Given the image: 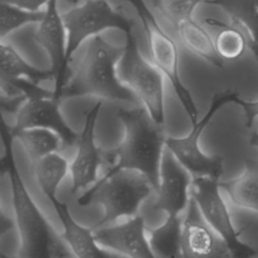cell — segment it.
<instances>
[{
  "mask_svg": "<svg viewBox=\"0 0 258 258\" xmlns=\"http://www.w3.org/2000/svg\"><path fill=\"white\" fill-rule=\"evenodd\" d=\"M117 116L123 125L124 137L116 148L104 151L108 168L101 178L123 169L135 170L145 175L156 191L166 141L163 125L157 124L143 106L121 108Z\"/></svg>",
  "mask_w": 258,
  "mask_h": 258,
  "instance_id": "cell-1",
  "label": "cell"
},
{
  "mask_svg": "<svg viewBox=\"0 0 258 258\" xmlns=\"http://www.w3.org/2000/svg\"><path fill=\"white\" fill-rule=\"evenodd\" d=\"M124 47L113 45L101 35L86 41V48L78 63L67 78L60 89L54 93L62 99L93 96L112 102L136 103L133 92L120 80L118 62Z\"/></svg>",
  "mask_w": 258,
  "mask_h": 258,
  "instance_id": "cell-2",
  "label": "cell"
},
{
  "mask_svg": "<svg viewBox=\"0 0 258 258\" xmlns=\"http://www.w3.org/2000/svg\"><path fill=\"white\" fill-rule=\"evenodd\" d=\"M11 127L3 118L1 171L7 172L12 192L15 224L20 238L18 258H55L68 250L29 195L14 161Z\"/></svg>",
  "mask_w": 258,
  "mask_h": 258,
  "instance_id": "cell-3",
  "label": "cell"
},
{
  "mask_svg": "<svg viewBox=\"0 0 258 258\" xmlns=\"http://www.w3.org/2000/svg\"><path fill=\"white\" fill-rule=\"evenodd\" d=\"M152 189L145 175L135 170L123 169L109 177H100L78 198V204L82 207L92 204L102 206L104 210L102 218L91 227L96 230L121 218L136 216Z\"/></svg>",
  "mask_w": 258,
  "mask_h": 258,
  "instance_id": "cell-4",
  "label": "cell"
},
{
  "mask_svg": "<svg viewBox=\"0 0 258 258\" xmlns=\"http://www.w3.org/2000/svg\"><path fill=\"white\" fill-rule=\"evenodd\" d=\"M117 71L120 80L133 92L150 117L163 125L164 76L141 54L132 31L126 34V44Z\"/></svg>",
  "mask_w": 258,
  "mask_h": 258,
  "instance_id": "cell-5",
  "label": "cell"
},
{
  "mask_svg": "<svg viewBox=\"0 0 258 258\" xmlns=\"http://www.w3.org/2000/svg\"><path fill=\"white\" fill-rule=\"evenodd\" d=\"M26 95V100L15 114L13 130L45 128L55 132L61 139L62 148L77 145L79 136L66 122L59 111V102L52 91L45 90L28 80L1 82Z\"/></svg>",
  "mask_w": 258,
  "mask_h": 258,
  "instance_id": "cell-6",
  "label": "cell"
},
{
  "mask_svg": "<svg viewBox=\"0 0 258 258\" xmlns=\"http://www.w3.org/2000/svg\"><path fill=\"white\" fill-rule=\"evenodd\" d=\"M239 95L233 91L216 94L205 116L191 124V129L183 137H166L165 146L178 162L194 176H209L219 178L224 171V159L221 155H208L201 149L200 138L214 115L226 104L235 103Z\"/></svg>",
  "mask_w": 258,
  "mask_h": 258,
  "instance_id": "cell-7",
  "label": "cell"
},
{
  "mask_svg": "<svg viewBox=\"0 0 258 258\" xmlns=\"http://www.w3.org/2000/svg\"><path fill=\"white\" fill-rule=\"evenodd\" d=\"M67 31V60L85 41L109 28L132 31V22L107 0H83L61 13Z\"/></svg>",
  "mask_w": 258,
  "mask_h": 258,
  "instance_id": "cell-8",
  "label": "cell"
},
{
  "mask_svg": "<svg viewBox=\"0 0 258 258\" xmlns=\"http://www.w3.org/2000/svg\"><path fill=\"white\" fill-rule=\"evenodd\" d=\"M128 1L135 6L142 20L152 63L161 72L164 78L170 81L190 123H196L199 120L198 109L190 94L184 88L178 77V49L175 40L163 30L153 13L145 6L142 0Z\"/></svg>",
  "mask_w": 258,
  "mask_h": 258,
  "instance_id": "cell-9",
  "label": "cell"
},
{
  "mask_svg": "<svg viewBox=\"0 0 258 258\" xmlns=\"http://www.w3.org/2000/svg\"><path fill=\"white\" fill-rule=\"evenodd\" d=\"M220 179L196 176L190 186V197L197 203L204 219L225 241L234 258H253L258 250L240 240V232L233 225L231 215L220 191Z\"/></svg>",
  "mask_w": 258,
  "mask_h": 258,
  "instance_id": "cell-10",
  "label": "cell"
},
{
  "mask_svg": "<svg viewBox=\"0 0 258 258\" xmlns=\"http://www.w3.org/2000/svg\"><path fill=\"white\" fill-rule=\"evenodd\" d=\"M101 105L102 103L98 102L85 115L84 127L77 143V152L70 164L71 194L73 195L88 189V186H92L99 179V169L104 163V151L95 141V126Z\"/></svg>",
  "mask_w": 258,
  "mask_h": 258,
  "instance_id": "cell-11",
  "label": "cell"
},
{
  "mask_svg": "<svg viewBox=\"0 0 258 258\" xmlns=\"http://www.w3.org/2000/svg\"><path fill=\"white\" fill-rule=\"evenodd\" d=\"M182 258H234L225 241L204 219L190 197L181 232Z\"/></svg>",
  "mask_w": 258,
  "mask_h": 258,
  "instance_id": "cell-12",
  "label": "cell"
},
{
  "mask_svg": "<svg viewBox=\"0 0 258 258\" xmlns=\"http://www.w3.org/2000/svg\"><path fill=\"white\" fill-rule=\"evenodd\" d=\"M194 176L165 146L159 171V183L154 210L180 216L188 205Z\"/></svg>",
  "mask_w": 258,
  "mask_h": 258,
  "instance_id": "cell-13",
  "label": "cell"
},
{
  "mask_svg": "<svg viewBox=\"0 0 258 258\" xmlns=\"http://www.w3.org/2000/svg\"><path fill=\"white\" fill-rule=\"evenodd\" d=\"M146 230L143 217L137 214L123 223L98 228L94 235L103 248L125 258H155Z\"/></svg>",
  "mask_w": 258,
  "mask_h": 258,
  "instance_id": "cell-14",
  "label": "cell"
},
{
  "mask_svg": "<svg viewBox=\"0 0 258 258\" xmlns=\"http://www.w3.org/2000/svg\"><path fill=\"white\" fill-rule=\"evenodd\" d=\"M34 41L48 54L54 80L53 92L56 93L67 78V31L57 9V0H50L44 9V15L38 22L33 34Z\"/></svg>",
  "mask_w": 258,
  "mask_h": 258,
  "instance_id": "cell-15",
  "label": "cell"
},
{
  "mask_svg": "<svg viewBox=\"0 0 258 258\" xmlns=\"http://www.w3.org/2000/svg\"><path fill=\"white\" fill-rule=\"evenodd\" d=\"M62 226V239L76 258H125L103 248L96 240L94 230L80 225L71 215L66 203L57 198L49 201Z\"/></svg>",
  "mask_w": 258,
  "mask_h": 258,
  "instance_id": "cell-16",
  "label": "cell"
},
{
  "mask_svg": "<svg viewBox=\"0 0 258 258\" xmlns=\"http://www.w3.org/2000/svg\"><path fill=\"white\" fill-rule=\"evenodd\" d=\"M243 172L227 181H220V186L237 207L258 213V160L247 159Z\"/></svg>",
  "mask_w": 258,
  "mask_h": 258,
  "instance_id": "cell-17",
  "label": "cell"
},
{
  "mask_svg": "<svg viewBox=\"0 0 258 258\" xmlns=\"http://www.w3.org/2000/svg\"><path fill=\"white\" fill-rule=\"evenodd\" d=\"M174 33L181 45L211 64L222 68L224 59L218 54L215 41L204 26L192 18L182 22Z\"/></svg>",
  "mask_w": 258,
  "mask_h": 258,
  "instance_id": "cell-18",
  "label": "cell"
},
{
  "mask_svg": "<svg viewBox=\"0 0 258 258\" xmlns=\"http://www.w3.org/2000/svg\"><path fill=\"white\" fill-rule=\"evenodd\" d=\"M182 219L166 215L162 225L149 231L148 240L155 258H182Z\"/></svg>",
  "mask_w": 258,
  "mask_h": 258,
  "instance_id": "cell-19",
  "label": "cell"
},
{
  "mask_svg": "<svg viewBox=\"0 0 258 258\" xmlns=\"http://www.w3.org/2000/svg\"><path fill=\"white\" fill-rule=\"evenodd\" d=\"M0 53V82L24 79L39 85L42 81L53 80V75L50 70H39L30 66L9 44L1 42Z\"/></svg>",
  "mask_w": 258,
  "mask_h": 258,
  "instance_id": "cell-20",
  "label": "cell"
},
{
  "mask_svg": "<svg viewBox=\"0 0 258 258\" xmlns=\"http://www.w3.org/2000/svg\"><path fill=\"white\" fill-rule=\"evenodd\" d=\"M11 130L14 139H17L25 150L30 164L62 148L60 137L49 129L33 127L13 130L11 127Z\"/></svg>",
  "mask_w": 258,
  "mask_h": 258,
  "instance_id": "cell-21",
  "label": "cell"
},
{
  "mask_svg": "<svg viewBox=\"0 0 258 258\" xmlns=\"http://www.w3.org/2000/svg\"><path fill=\"white\" fill-rule=\"evenodd\" d=\"M31 167L41 191L48 201L57 198V188L70 171L68 160L58 152H53L31 163Z\"/></svg>",
  "mask_w": 258,
  "mask_h": 258,
  "instance_id": "cell-22",
  "label": "cell"
},
{
  "mask_svg": "<svg viewBox=\"0 0 258 258\" xmlns=\"http://www.w3.org/2000/svg\"><path fill=\"white\" fill-rule=\"evenodd\" d=\"M221 7L258 45V0H206Z\"/></svg>",
  "mask_w": 258,
  "mask_h": 258,
  "instance_id": "cell-23",
  "label": "cell"
},
{
  "mask_svg": "<svg viewBox=\"0 0 258 258\" xmlns=\"http://www.w3.org/2000/svg\"><path fill=\"white\" fill-rule=\"evenodd\" d=\"M206 21L221 28L214 41L217 52L223 59L233 60L243 54L248 46V33L243 28L234 23L230 25L214 19Z\"/></svg>",
  "mask_w": 258,
  "mask_h": 258,
  "instance_id": "cell-24",
  "label": "cell"
},
{
  "mask_svg": "<svg viewBox=\"0 0 258 258\" xmlns=\"http://www.w3.org/2000/svg\"><path fill=\"white\" fill-rule=\"evenodd\" d=\"M205 0H151L155 11L174 30L184 21L192 18L196 7Z\"/></svg>",
  "mask_w": 258,
  "mask_h": 258,
  "instance_id": "cell-25",
  "label": "cell"
},
{
  "mask_svg": "<svg viewBox=\"0 0 258 258\" xmlns=\"http://www.w3.org/2000/svg\"><path fill=\"white\" fill-rule=\"evenodd\" d=\"M0 37L3 39L14 30L29 23H38L43 15L44 10L31 11L8 3L1 2L0 4Z\"/></svg>",
  "mask_w": 258,
  "mask_h": 258,
  "instance_id": "cell-26",
  "label": "cell"
},
{
  "mask_svg": "<svg viewBox=\"0 0 258 258\" xmlns=\"http://www.w3.org/2000/svg\"><path fill=\"white\" fill-rule=\"evenodd\" d=\"M235 104L239 105L244 112L245 125L248 128H251L255 118H258V100L257 101H247L243 100L240 97L237 98Z\"/></svg>",
  "mask_w": 258,
  "mask_h": 258,
  "instance_id": "cell-27",
  "label": "cell"
},
{
  "mask_svg": "<svg viewBox=\"0 0 258 258\" xmlns=\"http://www.w3.org/2000/svg\"><path fill=\"white\" fill-rule=\"evenodd\" d=\"M50 0H0V2L8 3L31 11L44 10Z\"/></svg>",
  "mask_w": 258,
  "mask_h": 258,
  "instance_id": "cell-28",
  "label": "cell"
},
{
  "mask_svg": "<svg viewBox=\"0 0 258 258\" xmlns=\"http://www.w3.org/2000/svg\"><path fill=\"white\" fill-rule=\"evenodd\" d=\"M14 227H16L15 221L11 220L7 216H5V214L3 212H1V235L4 236V234L6 232L10 231Z\"/></svg>",
  "mask_w": 258,
  "mask_h": 258,
  "instance_id": "cell-29",
  "label": "cell"
},
{
  "mask_svg": "<svg viewBox=\"0 0 258 258\" xmlns=\"http://www.w3.org/2000/svg\"><path fill=\"white\" fill-rule=\"evenodd\" d=\"M249 142H250L251 146L258 148V131H254L251 134V136L249 138Z\"/></svg>",
  "mask_w": 258,
  "mask_h": 258,
  "instance_id": "cell-30",
  "label": "cell"
},
{
  "mask_svg": "<svg viewBox=\"0 0 258 258\" xmlns=\"http://www.w3.org/2000/svg\"><path fill=\"white\" fill-rule=\"evenodd\" d=\"M71 256V252L69 250H66L63 252H61L60 254H58L55 258H68Z\"/></svg>",
  "mask_w": 258,
  "mask_h": 258,
  "instance_id": "cell-31",
  "label": "cell"
},
{
  "mask_svg": "<svg viewBox=\"0 0 258 258\" xmlns=\"http://www.w3.org/2000/svg\"><path fill=\"white\" fill-rule=\"evenodd\" d=\"M83 0H64V2L68 4V5H70L71 7L72 6H75V5H77V4H79L80 2H82Z\"/></svg>",
  "mask_w": 258,
  "mask_h": 258,
  "instance_id": "cell-32",
  "label": "cell"
},
{
  "mask_svg": "<svg viewBox=\"0 0 258 258\" xmlns=\"http://www.w3.org/2000/svg\"><path fill=\"white\" fill-rule=\"evenodd\" d=\"M1 258H15V257H12V256H9V255H6L4 253L1 254Z\"/></svg>",
  "mask_w": 258,
  "mask_h": 258,
  "instance_id": "cell-33",
  "label": "cell"
}]
</instances>
